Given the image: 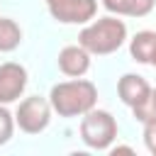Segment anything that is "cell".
Wrapping results in <instances>:
<instances>
[{
	"instance_id": "1",
	"label": "cell",
	"mask_w": 156,
	"mask_h": 156,
	"mask_svg": "<svg viewBox=\"0 0 156 156\" xmlns=\"http://www.w3.org/2000/svg\"><path fill=\"white\" fill-rule=\"evenodd\" d=\"M49 102L58 117H83L98 105V88L85 78H71L51 88Z\"/></svg>"
},
{
	"instance_id": "2",
	"label": "cell",
	"mask_w": 156,
	"mask_h": 156,
	"mask_svg": "<svg viewBox=\"0 0 156 156\" xmlns=\"http://www.w3.org/2000/svg\"><path fill=\"white\" fill-rule=\"evenodd\" d=\"M124 39H127V24L122 20H117L115 15L88 22L78 34V44L88 54H98V56L115 54L124 44Z\"/></svg>"
},
{
	"instance_id": "3",
	"label": "cell",
	"mask_w": 156,
	"mask_h": 156,
	"mask_svg": "<svg viewBox=\"0 0 156 156\" xmlns=\"http://www.w3.org/2000/svg\"><path fill=\"white\" fill-rule=\"evenodd\" d=\"M80 139L88 149L107 151L117 139V119L107 110H88L80 119Z\"/></svg>"
},
{
	"instance_id": "4",
	"label": "cell",
	"mask_w": 156,
	"mask_h": 156,
	"mask_svg": "<svg viewBox=\"0 0 156 156\" xmlns=\"http://www.w3.org/2000/svg\"><path fill=\"white\" fill-rule=\"evenodd\" d=\"M51 102L46 98H39V95H32V98H24L20 105H17V112H15V124L24 132V134H39L49 127L51 122Z\"/></svg>"
},
{
	"instance_id": "5",
	"label": "cell",
	"mask_w": 156,
	"mask_h": 156,
	"mask_svg": "<svg viewBox=\"0 0 156 156\" xmlns=\"http://www.w3.org/2000/svg\"><path fill=\"white\" fill-rule=\"evenodd\" d=\"M49 15L61 24H88L98 12V0H44Z\"/></svg>"
},
{
	"instance_id": "6",
	"label": "cell",
	"mask_w": 156,
	"mask_h": 156,
	"mask_svg": "<svg viewBox=\"0 0 156 156\" xmlns=\"http://www.w3.org/2000/svg\"><path fill=\"white\" fill-rule=\"evenodd\" d=\"M27 88V68L22 63H0V105H10L22 98Z\"/></svg>"
},
{
	"instance_id": "7",
	"label": "cell",
	"mask_w": 156,
	"mask_h": 156,
	"mask_svg": "<svg viewBox=\"0 0 156 156\" xmlns=\"http://www.w3.org/2000/svg\"><path fill=\"white\" fill-rule=\"evenodd\" d=\"M90 68V54L76 44V46H63L58 51V71L68 78H83Z\"/></svg>"
},
{
	"instance_id": "8",
	"label": "cell",
	"mask_w": 156,
	"mask_h": 156,
	"mask_svg": "<svg viewBox=\"0 0 156 156\" xmlns=\"http://www.w3.org/2000/svg\"><path fill=\"white\" fill-rule=\"evenodd\" d=\"M151 93V85L144 76L139 73H124L119 80H117V95L119 100L127 105V107H134L136 102H141L146 95Z\"/></svg>"
},
{
	"instance_id": "9",
	"label": "cell",
	"mask_w": 156,
	"mask_h": 156,
	"mask_svg": "<svg viewBox=\"0 0 156 156\" xmlns=\"http://www.w3.org/2000/svg\"><path fill=\"white\" fill-rule=\"evenodd\" d=\"M102 7L112 15H127V17H146L156 0H100Z\"/></svg>"
},
{
	"instance_id": "10",
	"label": "cell",
	"mask_w": 156,
	"mask_h": 156,
	"mask_svg": "<svg viewBox=\"0 0 156 156\" xmlns=\"http://www.w3.org/2000/svg\"><path fill=\"white\" fill-rule=\"evenodd\" d=\"M154 44H156V32H136L134 39L129 41V54L136 63H149V56L154 51Z\"/></svg>"
},
{
	"instance_id": "11",
	"label": "cell",
	"mask_w": 156,
	"mask_h": 156,
	"mask_svg": "<svg viewBox=\"0 0 156 156\" xmlns=\"http://www.w3.org/2000/svg\"><path fill=\"white\" fill-rule=\"evenodd\" d=\"M22 44V29L15 20L10 17H0V51L7 54V51H15L17 46Z\"/></svg>"
},
{
	"instance_id": "12",
	"label": "cell",
	"mask_w": 156,
	"mask_h": 156,
	"mask_svg": "<svg viewBox=\"0 0 156 156\" xmlns=\"http://www.w3.org/2000/svg\"><path fill=\"white\" fill-rule=\"evenodd\" d=\"M132 115H134V119L141 122V124L156 119V93H154V88H151V93H149L141 102H136V105L132 107Z\"/></svg>"
},
{
	"instance_id": "13",
	"label": "cell",
	"mask_w": 156,
	"mask_h": 156,
	"mask_svg": "<svg viewBox=\"0 0 156 156\" xmlns=\"http://www.w3.org/2000/svg\"><path fill=\"white\" fill-rule=\"evenodd\" d=\"M12 134H15V115L5 105H0V146L7 144Z\"/></svg>"
},
{
	"instance_id": "14",
	"label": "cell",
	"mask_w": 156,
	"mask_h": 156,
	"mask_svg": "<svg viewBox=\"0 0 156 156\" xmlns=\"http://www.w3.org/2000/svg\"><path fill=\"white\" fill-rule=\"evenodd\" d=\"M144 144H146V149L156 156V119H151V122L144 124Z\"/></svg>"
},
{
	"instance_id": "15",
	"label": "cell",
	"mask_w": 156,
	"mask_h": 156,
	"mask_svg": "<svg viewBox=\"0 0 156 156\" xmlns=\"http://www.w3.org/2000/svg\"><path fill=\"white\" fill-rule=\"evenodd\" d=\"M110 154H134V149L132 146H112Z\"/></svg>"
},
{
	"instance_id": "16",
	"label": "cell",
	"mask_w": 156,
	"mask_h": 156,
	"mask_svg": "<svg viewBox=\"0 0 156 156\" xmlns=\"http://www.w3.org/2000/svg\"><path fill=\"white\" fill-rule=\"evenodd\" d=\"M149 63L156 68V44H154V51H151V56H149Z\"/></svg>"
},
{
	"instance_id": "17",
	"label": "cell",
	"mask_w": 156,
	"mask_h": 156,
	"mask_svg": "<svg viewBox=\"0 0 156 156\" xmlns=\"http://www.w3.org/2000/svg\"><path fill=\"white\" fill-rule=\"evenodd\" d=\"M154 93H156V88H154Z\"/></svg>"
}]
</instances>
